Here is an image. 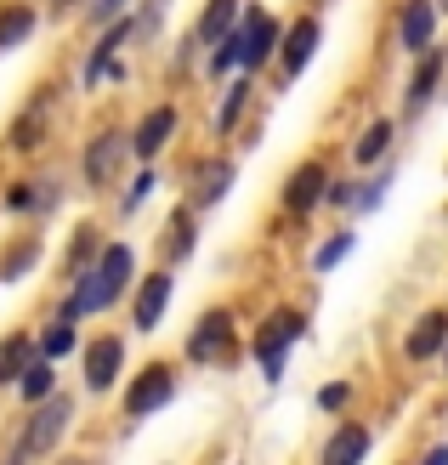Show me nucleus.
<instances>
[{"label":"nucleus","mask_w":448,"mask_h":465,"mask_svg":"<svg viewBox=\"0 0 448 465\" xmlns=\"http://www.w3.org/2000/svg\"><path fill=\"white\" fill-rule=\"evenodd\" d=\"M397 45H403L409 57L432 52L437 45V0H403V6H397Z\"/></svg>","instance_id":"9d476101"},{"label":"nucleus","mask_w":448,"mask_h":465,"mask_svg":"<svg viewBox=\"0 0 448 465\" xmlns=\"http://www.w3.org/2000/svg\"><path fill=\"white\" fill-rule=\"evenodd\" d=\"M194 244H199V222H194V211H182L171 216V262H187V255H194Z\"/></svg>","instance_id":"c85d7f7f"},{"label":"nucleus","mask_w":448,"mask_h":465,"mask_svg":"<svg viewBox=\"0 0 448 465\" xmlns=\"http://www.w3.org/2000/svg\"><path fill=\"white\" fill-rule=\"evenodd\" d=\"M437 17H448V0H437Z\"/></svg>","instance_id":"e433bc0d"},{"label":"nucleus","mask_w":448,"mask_h":465,"mask_svg":"<svg viewBox=\"0 0 448 465\" xmlns=\"http://www.w3.org/2000/svg\"><path fill=\"white\" fill-rule=\"evenodd\" d=\"M443 74H448V45H432V52H420V57H414V80H409V91H403V108H409V114L426 108V103L437 97Z\"/></svg>","instance_id":"2eb2a0df"},{"label":"nucleus","mask_w":448,"mask_h":465,"mask_svg":"<svg viewBox=\"0 0 448 465\" xmlns=\"http://www.w3.org/2000/svg\"><path fill=\"white\" fill-rule=\"evenodd\" d=\"M239 12H244V0H204V12L194 17V35H187V40H194L199 52H210L216 40H227V35H233Z\"/></svg>","instance_id":"dca6fc26"},{"label":"nucleus","mask_w":448,"mask_h":465,"mask_svg":"<svg viewBox=\"0 0 448 465\" xmlns=\"http://www.w3.org/2000/svg\"><path fill=\"white\" fill-rule=\"evenodd\" d=\"M443 346H448V312L426 307L409 323V335H403V358L409 363H432V358H443Z\"/></svg>","instance_id":"9b49d317"},{"label":"nucleus","mask_w":448,"mask_h":465,"mask_svg":"<svg viewBox=\"0 0 448 465\" xmlns=\"http://www.w3.org/2000/svg\"><path fill=\"white\" fill-rule=\"evenodd\" d=\"M278 40H284V23H278L267 6H250L239 12V74H255L278 57Z\"/></svg>","instance_id":"20e7f679"},{"label":"nucleus","mask_w":448,"mask_h":465,"mask_svg":"<svg viewBox=\"0 0 448 465\" xmlns=\"http://www.w3.org/2000/svg\"><path fill=\"white\" fill-rule=\"evenodd\" d=\"M352 403V381H329V386H318V409L324 414H341Z\"/></svg>","instance_id":"2f4dec72"},{"label":"nucleus","mask_w":448,"mask_h":465,"mask_svg":"<svg viewBox=\"0 0 448 465\" xmlns=\"http://www.w3.org/2000/svg\"><path fill=\"white\" fill-rule=\"evenodd\" d=\"M120 363H125V341L120 335H97V341L85 346V391H97V398H103V391L120 381Z\"/></svg>","instance_id":"4468645a"},{"label":"nucleus","mask_w":448,"mask_h":465,"mask_svg":"<svg viewBox=\"0 0 448 465\" xmlns=\"http://www.w3.org/2000/svg\"><path fill=\"white\" fill-rule=\"evenodd\" d=\"M154 6H159V12H164V6H171V0H154Z\"/></svg>","instance_id":"4c0bfd02"},{"label":"nucleus","mask_w":448,"mask_h":465,"mask_svg":"<svg viewBox=\"0 0 448 465\" xmlns=\"http://www.w3.org/2000/svg\"><path fill=\"white\" fill-rule=\"evenodd\" d=\"M68 420H75V403H68L63 391H52V398H45V403H35L29 426H23V437H17V454H12V465H29L35 454H52V449L63 443Z\"/></svg>","instance_id":"7ed1b4c3"},{"label":"nucleus","mask_w":448,"mask_h":465,"mask_svg":"<svg viewBox=\"0 0 448 465\" xmlns=\"http://www.w3.org/2000/svg\"><path fill=\"white\" fill-rule=\"evenodd\" d=\"M154 188H159V171H148V165H143V176H136L131 188H125V216H131V211H136V204H143Z\"/></svg>","instance_id":"473e14b6"},{"label":"nucleus","mask_w":448,"mask_h":465,"mask_svg":"<svg viewBox=\"0 0 448 465\" xmlns=\"http://www.w3.org/2000/svg\"><path fill=\"white\" fill-rule=\"evenodd\" d=\"M363 454H369V426H358V420L335 426L324 443V465H363Z\"/></svg>","instance_id":"a211bd4d"},{"label":"nucleus","mask_w":448,"mask_h":465,"mask_svg":"<svg viewBox=\"0 0 448 465\" xmlns=\"http://www.w3.org/2000/svg\"><path fill=\"white\" fill-rule=\"evenodd\" d=\"M171 290H176L171 267L143 272V284H136V295H131V323H136L143 335H154L159 323H164V307H171Z\"/></svg>","instance_id":"1a4fd4ad"},{"label":"nucleus","mask_w":448,"mask_h":465,"mask_svg":"<svg viewBox=\"0 0 448 465\" xmlns=\"http://www.w3.org/2000/svg\"><path fill=\"white\" fill-rule=\"evenodd\" d=\"M324 45V17L318 12H301L295 23H284V40H278V68H284V80L306 74V63L318 57Z\"/></svg>","instance_id":"39448f33"},{"label":"nucleus","mask_w":448,"mask_h":465,"mask_svg":"<svg viewBox=\"0 0 448 465\" xmlns=\"http://www.w3.org/2000/svg\"><path fill=\"white\" fill-rule=\"evenodd\" d=\"M250 97H255V74H233L227 97H222V108H216V136H233V131H239V120H244Z\"/></svg>","instance_id":"412c9836"},{"label":"nucleus","mask_w":448,"mask_h":465,"mask_svg":"<svg viewBox=\"0 0 448 465\" xmlns=\"http://www.w3.org/2000/svg\"><path fill=\"white\" fill-rule=\"evenodd\" d=\"M6 204H12V211H29V204H35V188H29V182H17V188L6 193Z\"/></svg>","instance_id":"72a5a7b5"},{"label":"nucleus","mask_w":448,"mask_h":465,"mask_svg":"<svg viewBox=\"0 0 448 465\" xmlns=\"http://www.w3.org/2000/svg\"><path fill=\"white\" fill-rule=\"evenodd\" d=\"M324 193H329V165H324V159H301V165L284 176L278 204H284V216H313L324 204Z\"/></svg>","instance_id":"423d86ee"},{"label":"nucleus","mask_w":448,"mask_h":465,"mask_svg":"<svg viewBox=\"0 0 448 465\" xmlns=\"http://www.w3.org/2000/svg\"><path fill=\"white\" fill-rule=\"evenodd\" d=\"M97 250H103L97 227H80V232H75V244H68V255H63V278H80L91 262H97Z\"/></svg>","instance_id":"393cba45"},{"label":"nucleus","mask_w":448,"mask_h":465,"mask_svg":"<svg viewBox=\"0 0 448 465\" xmlns=\"http://www.w3.org/2000/svg\"><path fill=\"white\" fill-rule=\"evenodd\" d=\"M40 29V12L29 0H12V6H0V52H17V45H29Z\"/></svg>","instance_id":"6ab92c4d"},{"label":"nucleus","mask_w":448,"mask_h":465,"mask_svg":"<svg viewBox=\"0 0 448 465\" xmlns=\"http://www.w3.org/2000/svg\"><path fill=\"white\" fill-rule=\"evenodd\" d=\"M40 262V239H23L0 255V284H17V278H29V267Z\"/></svg>","instance_id":"cd10ccee"},{"label":"nucleus","mask_w":448,"mask_h":465,"mask_svg":"<svg viewBox=\"0 0 448 465\" xmlns=\"http://www.w3.org/2000/svg\"><path fill=\"white\" fill-rule=\"evenodd\" d=\"M45 6H52V17H68L75 6H85V0H45Z\"/></svg>","instance_id":"f704fd0d"},{"label":"nucleus","mask_w":448,"mask_h":465,"mask_svg":"<svg viewBox=\"0 0 448 465\" xmlns=\"http://www.w3.org/2000/svg\"><path fill=\"white\" fill-rule=\"evenodd\" d=\"M125 153H131V136H125V131H97V136L85 143V153H80L85 182H91V188H108V182L120 176Z\"/></svg>","instance_id":"0eeeda50"},{"label":"nucleus","mask_w":448,"mask_h":465,"mask_svg":"<svg viewBox=\"0 0 448 465\" xmlns=\"http://www.w3.org/2000/svg\"><path fill=\"white\" fill-rule=\"evenodd\" d=\"M204 68H210V80H227L233 68H239V23H233V35H227V40H216V45H210Z\"/></svg>","instance_id":"c756f323"},{"label":"nucleus","mask_w":448,"mask_h":465,"mask_svg":"<svg viewBox=\"0 0 448 465\" xmlns=\"http://www.w3.org/2000/svg\"><path fill=\"white\" fill-rule=\"evenodd\" d=\"M91 272H97V284H103L108 301H120L125 284H131V272H136L131 244H103V250H97V262H91Z\"/></svg>","instance_id":"f3484780"},{"label":"nucleus","mask_w":448,"mask_h":465,"mask_svg":"<svg viewBox=\"0 0 448 465\" xmlns=\"http://www.w3.org/2000/svg\"><path fill=\"white\" fill-rule=\"evenodd\" d=\"M306 335V318L295 312V307H278V312H267L262 318V330H255V346H250V352H255V363H262V375L278 386V381H284V358H290V346Z\"/></svg>","instance_id":"f257e3e1"},{"label":"nucleus","mask_w":448,"mask_h":465,"mask_svg":"<svg viewBox=\"0 0 448 465\" xmlns=\"http://www.w3.org/2000/svg\"><path fill=\"white\" fill-rule=\"evenodd\" d=\"M352 250H358V232H352V227H341L335 239H324V244L313 250V272H335V267L346 262Z\"/></svg>","instance_id":"a878e982"},{"label":"nucleus","mask_w":448,"mask_h":465,"mask_svg":"<svg viewBox=\"0 0 448 465\" xmlns=\"http://www.w3.org/2000/svg\"><path fill=\"white\" fill-rule=\"evenodd\" d=\"M182 352H187V363H233L239 358V323H233V312L227 307H210L194 330H187V341H182Z\"/></svg>","instance_id":"f03ea898"},{"label":"nucleus","mask_w":448,"mask_h":465,"mask_svg":"<svg viewBox=\"0 0 448 465\" xmlns=\"http://www.w3.org/2000/svg\"><path fill=\"white\" fill-rule=\"evenodd\" d=\"M392 136H397V125L392 120H369L363 125V136H358V143H352V165H381V159L392 153Z\"/></svg>","instance_id":"4be33fe9"},{"label":"nucleus","mask_w":448,"mask_h":465,"mask_svg":"<svg viewBox=\"0 0 448 465\" xmlns=\"http://www.w3.org/2000/svg\"><path fill=\"white\" fill-rule=\"evenodd\" d=\"M131 12V0H85V17H91V29H108V23H120Z\"/></svg>","instance_id":"7c9ffc66"},{"label":"nucleus","mask_w":448,"mask_h":465,"mask_svg":"<svg viewBox=\"0 0 448 465\" xmlns=\"http://www.w3.org/2000/svg\"><path fill=\"white\" fill-rule=\"evenodd\" d=\"M171 398H176V369H171V363H148L143 375L131 381L125 409H131V420H148V414H159Z\"/></svg>","instance_id":"6e6552de"},{"label":"nucleus","mask_w":448,"mask_h":465,"mask_svg":"<svg viewBox=\"0 0 448 465\" xmlns=\"http://www.w3.org/2000/svg\"><path fill=\"white\" fill-rule=\"evenodd\" d=\"M52 108H57V91H52V85L35 91V103L12 120V136H6V143H12L17 153H35V148L45 143V131H52Z\"/></svg>","instance_id":"f8f14e48"},{"label":"nucleus","mask_w":448,"mask_h":465,"mask_svg":"<svg viewBox=\"0 0 448 465\" xmlns=\"http://www.w3.org/2000/svg\"><path fill=\"white\" fill-rule=\"evenodd\" d=\"M35 346H40V358H45V363H57V358H68V352H75V323H68V318L57 312L52 323H45V335H40Z\"/></svg>","instance_id":"bb28decb"},{"label":"nucleus","mask_w":448,"mask_h":465,"mask_svg":"<svg viewBox=\"0 0 448 465\" xmlns=\"http://www.w3.org/2000/svg\"><path fill=\"white\" fill-rule=\"evenodd\" d=\"M420 465H448V443H437V449H426V460Z\"/></svg>","instance_id":"c9c22d12"},{"label":"nucleus","mask_w":448,"mask_h":465,"mask_svg":"<svg viewBox=\"0 0 448 465\" xmlns=\"http://www.w3.org/2000/svg\"><path fill=\"white\" fill-rule=\"evenodd\" d=\"M35 358H40L35 335H23V330L0 335V386H17V381H23V369H29Z\"/></svg>","instance_id":"aec40b11"},{"label":"nucleus","mask_w":448,"mask_h":465,"mask_svg":"<svg viewBox=\"0 0 448 465\" xmlns=\"http://www.w3.org/2000/svg\"><path fill=\"white\" fill-rule=\"evenodd\" d=\"M443 369H448V346H443Z\"/></svg>","instance_id":"58836bf2"},{"label":"nucleus","mask_w":448,"mask_h":465,"mask_svg":"<svg viewBox=\"0 0 448 465\" xmlns=\"http://www.w3.org/2000/svg\"><path fill=\"white\" fill-rule=\"evenodd\" d=\"M176 120H182L176 103H154V108L143 114V120L131 125V153H136V159H154V153H159V148L176 136Z\"/></svg>","instance_id":"ddd939ff"},{"label":"nucleus","mask_w":448,"mask_h":465,"mask_svg":"<svg viewBox=\"0 0 448 465\" xmlns=\"http://www.w3.org/2000/svg\"><path fill=\"white\" fill-rule=\"evenodd\" d=\"M17 391H23V398H29V403H45V398H52V391H57V363H45V358H35L29 369H23V381H17Z\"/></svg>","instance_id":"b1692460"},{"label":"nucleus","mask_w":448,"mask_h":465,"mask_svg":"<svg viewBox=\"0 0 448 465\" xmlns=\"http://www.w3.org/2000/svg\"><path fill=\"white\" fill-rule=\"evenodd\" d=\"M227 188H233V165L227 159H210V165L199 171V182H194V204H216Z\"/></svg>","instance_id":"5701e85b"}]
</instances>
